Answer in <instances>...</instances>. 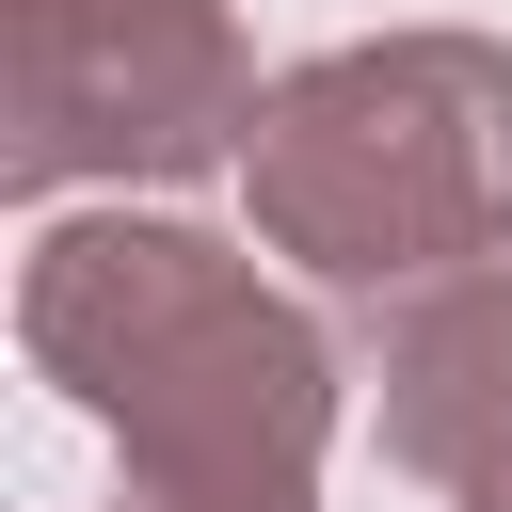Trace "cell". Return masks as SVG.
<instances>
[{
    "label": "cell",
    "mask_w": 512,
    "mask_h": 512,
    "mask_svg": "<svg viewBox=\"0 0 512 512\" xmlns=\"http://www.w3.org/2000/svg\"><path fill=\"white\" fill-rule=\"evenodd\" d=\"M16 352L112 432V480L160 512H320L352 368L304 288H272L192 208H32Z\"/></svg>",
    "instance_id": "obj_1"
},
{
    "label": "cell",
    "mask_w": 512,
    "mask_h": 512,
    "mask_svg": "<svg viewBox=\"0 0 512 512\" xmlns=\"http://www.w3.org/2000/svg\"><path fill=\"white\" fill-rule=\"evenodd\" d=\"M240 208L336 304L512 256V32L432 16V32H352V48L272 64Z\"/></svg>",
    "instance_id": "obj_2"
},
{
    "label": "cell",
    "mask_w": 512,
    "mask_h": 512,
    "mask_svg": "<svg viewBox=\"0 0 512 512\" xmlns=\"http://www.w3.org/2000/svg\"><path fill=\"white\" fill-rule=\"evenodd\" d=\"M256 96L272 80H256L240 0H16L0 16V176H16V208L240 176Z\"/></svg>",
    "instance_id": "obj_3"
},
{
    "label": "cell",
    "mask_w": 512,
    "mask_h": 512,
    "mask_svg": "<svg viewBox=\"0 0 512 512\" xmlns=\"http://www.w3.org/2000/svg\"><path fill=\"white\" fill-rule=\"evenodd\" d=\"M352 384H368V432L400 480H480L512 448V256H464V272H416L368 304L352 336Z\"/></svg>",
    "instance_id": "obj_4"
},
{
    "label": "cell",
    "mask_w": 512,
    "mask_h": 512,
    "mask_svg": "<svg viewBox=\"0 0 512 512\" xmlns=\"http://www.w3.org/2000/svg\"><path fill=\"white\" fill-rule=\"evenodd\" d=\"M464 512H512V448H496V464H480V480H464Z\"/></svg>",
    "instance_id": "obj_5"
},
{
    "label": "cell",
    "mask_w": 512,
    "mask_h": 512,
    "mask_svg": "<svg viewBox=\"0 0 512 512\" xmlns=\"http://www.w3.org/2000/svg\"><path fill=\"white\" fill-rule=\"evenodd\" d=\"M112 512H160V496H128V480H112Z\"/></svg>",
    "instance_id": "obj_6"
}]
</instances>
